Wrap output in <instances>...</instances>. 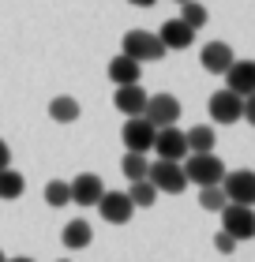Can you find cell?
Wrapping results in <instances>:
<instances>
[{
	"label": "cell",
	"mask_w": 255,
	"mask_h": 262,
	"mask_svg": "<svg viewBox=\"0 0 255 262\" xmlns=\"http://www.w3.org/2000/svg\"><path fill=\"white\" fill-rule=\"evenodd\" d=\"M180 169H184L188 184H195V187L222 184V176H225V165H222L218 154H188V158L180 161Z\"/></svg>",
	"instance_id": "cell-1"
},
{
	"label": "cell",
	"mask_w": 255,
	"mask_h": 262,
	"mask_svg": "<svg viewBox=\"0 0 255 262\" xmlns=\"http://www.w3.org/2000/svg\"><path fill=\"white\" fill-rule=\"evenodd\" d=\"M120 53L131 56V60H139V64H150V60H162L165 56V45L158 41V34H150V30H128L124 41H120Z\"/></svg>",
	"instance_id": "cell-2"
},
{
	"label": "cell",
	"mask_w": 255,
	"mask_h": 262,
	"mask_svg": "<svg viewBox=\"0 0 255 262\" xmlns=\"http://www.w3.org/2000/svg\"><path fill=\"white\" fill-rule=\"evenodd\" d=\"M147 180L154 184L158 195H180L188 187V176H184V169H180V161H162V158L147 169Z\"/></svg>",
	"instance_id": "cell-3"
},
{
	"label": "cell",
	"mask_w": 255,
	"mask_h": 262,
	"mask_svg": "<svg viewBox=\"0 0 255 262\" xmlns=\"http://www.w3.org/2000/svg\"><path fill=\"white\" fill-rule=\"evenodd\" d=\"M222 232H229L233 240H251L255 236V210L251 206H237V202H225L222 210Z\"/></svg>",
	"instance_id": "cell-4"
},
{
	"label": "cell",
	"mask_w": 255,
	"mask_h": 262,
	"mask_svg": "<svg viewBox=\"0 0 255 262\" xmlns=\"http://www.w3.org/2000/svg\"><path fill=\"white\" fill-rule=\"evenodd\" d=\"M222 191L229 202H237V206H251L255 202V172L251 169H233L222 176Z\"/></svg>",
	"instance_id": "cell-5"
},
{
	"label": "cell",
	"mask_w": 255,
	"mask_h": 262,
	"mask_svg": "<svg viewBox=\"0 0 255 262\" xmlns=\"http://www.w3.org/2000/svg\"><path fill=\"white\" fill-rule=\"evenodd\" d=\"M154 124L147 120V116H128L124 120V127H120V139H124V146L131 150V154H147L150 146H154Z\"/></svg>",
	"instance_id": "cell-6"
},
{
	"label": "cell",
	"mask_w": 255,
	"mask_h": 262,
	"mask_svg": "<svg viewBox=\"0 0 255 262\" xmlns=\"http://www.w3.org/2000/svg\"><path fill=\"white\" fill-rule=\"evenodd\" d=\"M150 150H158V158H162V161H184V158H188L184 131H180L176 124L158 127V131H154V146H150Z\"/></svg>",
	"instance_id": "cell-7"
},
{
	"label": "cell",
	"mask_w": 255,
	"mask_h": 262,
	"mask_svg": "<svg viewBox=\"0 0 255 262\" xmlns=\"http://www.w3.org/2000/svg\"><path fill=\"white\" fill-rule=\"evenodd\" d=\"M143 116L154 124V127H169L180 120V98H173V94H150L147 98V109H143Z\"/></svg>",
	"instance_id": "cell-8"
},
{
	"label": "cell",
	"mask_w": 255,
	"mask_h": 262,
	"mask_svg": "<svg viewBox=\"0 0 255 262\" xmlns=\"http://www.w3.org/2000/svg\"><path fill=\"white\" fill-rule=\"evenodd\" d=\"M240 116H244V98L240 94H233V90H218V94H210V120L214 124H237Z\"/></svg>",
	"instance_id": "cell-9"
},
{
	"label": "cell",
	"mask_w": 255,
	"mask_h": 262,
	"mask_svg": "<svg viewBox=\"0 0 255 262\" xmlns=\"http://www.w3.org/2000/svg\"><path fill=\"white\" fill-rule=\"evenodd\" d=\"M94 206H98V213L109 225H128L131 213H135V206H131V199L124 191H102V199L94 202Z\"/></svg>",
	"instance_id": "cell-10"
},
{
	"label": "cell",
	"mask_w": 255,
	"mask_h": 262,
	"mask_svg": "<svg viewBox=\"0 0 255 262\" xmlns=\"http://www.w3.org/2000/svg\"><path fill=\"white\" fill-rule=\"evenodd\" d=\"M225 90L240 94V98H248L255 94V60H233L225 68Z\"/></svg>",
	"instance_id": "cell-11"
},
{
	"label": "cell",
	"mask_w": 255,
	"mask_h": 262,
	"mask_svg": "<svg viewBox=\"0 0 255 262\" xmlns=\"http://www.w3.org/2000/svg\"><path fill=\"white\" fill-rule=\"evenodd\" d=\"M102 191H105V184H102V176H94V172H83L75 180H68V195H71V202H79V206H94V202L102 199Z\"/></svg>",
	"instance_id": "cell-12"
},
{
	"label": "cell",
	"mask_w": 255,
	"mask_h": 262,
	"mask_svg": "<svg viewBox=\"0 0 255 262\" xmlns=\"http://www.w3.org/2000/svg\"><path fill=\"white\" fill-rule=\"evenodd\" d=\"M147 98L150 94L139 86V82H131V86H116V94H113V105L124 116H143V109H147Z\"/></svg>",
	"instance_id": "cell-13"
},
{
	"label": "cell",
	"mask_w": 255,
	"mask_h": 262,
	"mask_svg": "<svg viewBox=\"0 0 255 262\" xmlns=\"http://www.w3.org/2000/svg\"><path fill=\"white\" fill-rule=\"evenodd\" d=\"M158 41H162L165 49H191V41H195V30L184 27L180 19H165L162 30H158Z\"/></svg>",
	"instance_id": "cell-14"
},
{
	"label": "cell",
	"mask_w": 255,
	"mask_h": 262,
	"mask_svg": "<svg viewBox=\"0 0 255 262\" xmlns=\"http://www.w3.org/2000/svg\"><path fill=\"white\" fill-rule=\"evenodd\" d=\"M199 56H203V68L210 71V75H225V68L237 60L233 49H229L225 41H210V45H203V53H199Z\"/></svg>",
	"instance_id": "cell-15"
},
{
	"label": "cell",
	"mask_w": 255,
	"mask_h": 262,
	"mask_svg": "<svg viewBox=\"0 0 255 262\" xmlns=\"http://www.w3.org/2000/svg\"><path fill=\"white\" fill-rule=\"evenodd\" d=\"M109 79H113L116 86H131V82L143 79V64L120 53V56H113V60H109Z\"/></svg>",
	"instance_id": "cell-16"
},
{
	"label": "cell",
	"mask_w": 255,
	"mask_h": 262,
	"mask_svg": "<svg viewBox=\"0 0 255 262\" xmlns=\"http://www.w3.org/2000/svg\"><path fill=\"white\" fill-rule=\"evenodd\" d=\"M60 240H64L68 251H83V247H90L94 229H90L87 221H68V225H64V232H60Z\"/></svg>",
	"instance_id": "cell-17"
},
{
	"label": "cell",
	"mask_w": 255,
	"mask_h": 262,
	"mask_svg": "<svg viewBox=\"0 0 255 262\" xmlns=\"http://www.w3.org/2000/svg\"><path fill=\"white\" fill-rule=\"evenodd\" d=\"M184 142H188V154H214V127L210 124H195L191 131H184Z\"/></svg>",
	"instance_id": "cell-18"
},
{
	"label": "cell",
	"mask_w": 255,
	"mask_h": 262,
	"mask_svg": "<svg viewBox=\"0 0 255 262\" xmlns=\"http://www.w3.org/2000/svg\"><path fill=\"white\" fill-rule=\"evenodd\" d=\"M49 116H53L56 124H75L79 120V101L68 98V94H60V98L49 101Z\"/></svg>",
	"instance_id": "cell-19"
},
{
	"label": "cell",
	"mask_w": 255,
	"mask_h": 262,
	"mask_svg": "<svg viewBox=\"0 0 255 262\" xmlns=\"http://www.w3.org/2000/svg\"><path fill=\"white\" fill-rule=\"evenodd\" d=\"M23 191H27V180H23V172L19 169H11V165H8V169H0V199H19Z\"/></svg>",
	"instance_id": "cell-20"
},
{
	"label": "cell",
	"mask_w": 255,
	"mask_h": 262,
	"mask_svg": "<svg viewBox=\"0 0 255 262\" xmlns=\"http://www.w3.org/2000/svg\"><path fill=\"white\" fill-rule=\"evenodd\" d=\"M124 195L131 199V206H139V210H150L154 202H158V191H154L150 180H131V187H128Z\"/></svg>",
	"instance_id": "cell-21"
},
{
	"label": "cell",
	"mask_w": 255,
	"mask_h": 262,
	"mask_svg": "<svg viewBox=\"0 0 255 262\" xmlns=\"http://www.w3.org/2000/svg\"><path fill=\"white\" fill-rule=\"evenodd\" d=\"M147 169H150V161H147V154H124V161H120V172L128 176V184L131 180H147Z\"/></svg>",
	"instance_id": "cell-22"
},
{
	"label": "cell",
	"mask_w": 255,
	"mask_h": 262,
	"mask_svg": "<svg viewBox=\"0 0 255 262\" xmlns=\"http://www.w3.org/2000/svg\"><path fill=\"white\" fill-rule=\"evenodd\" d=\"M180 23L191 27V30H203L206 27V8L199 0H184V4H180Z\"/></svg>",
	"instance_id": "cell-23"
},
{
	"label": "cell",
	"mask_w": 255,
	"mask_h": 262,
	"mask_svg": "<svg viewBox=\"0 0 255 262\" xmlns=\"http://www.w3.org/2000/svg\"><path fill=\"white\" fill-rule=\"evenodd\" d=\"M225 191H222V184H210V187H199V206L203 210H210V213H218V210H222L225 206Z\"/></svg>",
	"instance_id": "cell-24"
},
{
	"label": "cell",
	"mask_w": 255,
	"mask_h": 262,
	"mask_svg": "<svg viewBox=\"0 0 255 262\" xmlns=\"http://www.w3.org/2000/svg\"><path fill=\"white\" fill-rule=\"evenodd\" d=\"M45 202H49L53 210L68 206V202H71V195H68V180H49V184H45Z\"/></svg>",
	"instance_id": "cell-25"
},
{
	"label": "cell",
	"mask_w": 255,
	"mask_h": 262,
	"mask_svg": "<svg viewBox=\"0 0 255 262\" xmlns=\"http://www.w3.org/2000/svg\"><path fill=\"white\" fill-rule=\"evenodd\" d=\"M214 247H218L222 255H233V251H237V240H233L229 232H218V236H214Z\"/></svg>",
	"instance_id": "cell-26"
},
{
	"label": "cell",
	"mask_w": 255,
	"mask_h": 262,
	"mask_svg": "<svg viewBox=\"0 0 255 262\" xmlns=\"http://www.w3.org/2000/svg\"><path fill=\"white\" fill-rule=\"evenodd\" d=\"M8 165H11V150H8V142L0 139V169H8Z\"/></svg>",
	"instance_id": "cell-27"
},
{
	"label": "cell",
	"mask_w": 255,
	"mask_h": 262,
	"mask_svg": "<svg viewBox=\"0 0 255 262\" xmlns=\"http://www.w3.org/2000/svg\"><path fill=\"white\" fill-rule=\"evenodd\" d=\"M128 4H131V8H154L158 0H128Z\"/></svg>",
	"instance_id": "cell-28"
},
{
	"label": "cell",
	"mask_w": 255,
	"mask_h": 262,
	"mask_svg": "<svg viewBox=\"0 0 255 262\" xmlns=\"http://www.w3.org/2000/svg\"><path fill=\"white\" fill-rule=\"evenodd\" d=\"M4 262H34V258H27V255H19V258H4Z\"/></svg>",
	"instance_id": "cell-29"
},
{
	"label": "cell",
	"mask_w": 255,
	"mask_h": 262,
	"mask_svg": "<svg viewBox=\"0 0 255 262\" xmlns=\"http://www.w3.org/2000/svg\"><path fill=\"white\" fill-rule=\"evenodd\" d=\"M4 258H8V255H4V251H0V262H4Z\"/></svg>",
	"instance_id": "cell-30"
},
{
	"label": "cell",
	"mask_w": 255,
	"mask_h": 262,
	"mask_svg": "<svg viewBox=\"0 0 255 262\" xmlns=\"http://www.w3.org/2000/svg\"><path fill=\"white\" fill-rule=\"evenodd\" d=\"M176 4H184V0H176Z\"/></svg>",
	"instance_id": "cell-31"
}]
</instances>
